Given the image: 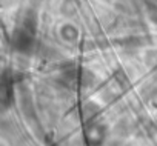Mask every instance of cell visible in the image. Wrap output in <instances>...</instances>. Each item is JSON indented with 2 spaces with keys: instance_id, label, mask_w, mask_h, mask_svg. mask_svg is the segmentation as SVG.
<instances>
[{
  "instance_id": "6da1fadb",
  "label": "cell",
  "mask_w": 157,
  "mask_h": 146,
  "mask_svg": "<svg viewBox=\"0 0 157 146\" xmlns=\"http://www.w3.org/2000/svg\"><path fill=\"white\" fill-rule=\"evenodd\" d=\"M13 43H14V46L19 51H29L31 46H33V43H34V32L29 31L28 28L22 26V28H19L14 32Z\"/></svg>"
},
{
  "instance_id": "7a4b0ae2",
  "label": "cell",
  "mask_w": 157,
  "mask_h": 146,
  "mask_svg": "<svg viewBox=\"0 0 157 146\" xmlns=\"http://www.w3.org/2000/svg\"><path fill=\"white\" fill-rule=\"evenodd\" d=\"M149 17H151V20L157 25V5H154V6L149 8Z\"/></svg>"
}]
</instances>
